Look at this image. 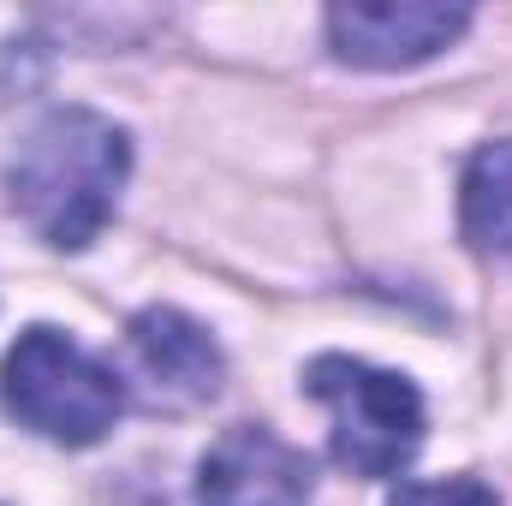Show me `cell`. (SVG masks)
Wrapping results in <instances>:
<instances>
[{
    "label": "cell",
    "instance_id": "3957f363",
    "mask_svg": "<svg viewBox=\"0 0 512 506\" xmlns=\"http://www.w3.org/2000/svg\"><path fill=\"white\" fill-rule=\"evenodd\" d=\"M304 393L328 411L334 465L352 477H399L423 447V393L399 370H376L346 352H322L304 370Z\"/></svg>",
    "mask_w": 512,
    "mask_h": 506
},
{
    "label": "cell",
    "instance_id": "277c9868",
    "mask_svg": "<svg viewBox=\"0 0 512 506\" xmlns=\"http://www.w3.org/2000/svg\"><path fill=\"white\" fill-rule=\"evenodd\" d=\"M126 346H131V370L143 381V405L149 411H197L227 381L221 346L209 340V328L191 322L173 304H149L143 316H131Z\"/></svg>",
    "mask_w": 512,
    "mask_h": 506
},
{
    "label": "cell",
    "instance_id": "ba28073f",
    "mask_svg": "<svg viewBox=\"0 0 512 506\" xmlns=\"http://www.w3.org/2000/svg\"><path fill=\"white\" fill-rule=\"evenodd\" d=\"M393 506H501V495L477 477H441V483H405Z\"/></svg>",
    "mask_w": 512,
    "mask_h": 506
},
{
    "label": "cell",
    "instance_id": "52a82bcc",
    "mask_svg": "<svg viewBox=\"0 0 512 506\" xmlns=\"http://www.w3.org/2000/svg\"><path fill=\"white\" fill-rule=\"evenodd\" d=\"M459 209H465V239H471L477 251L507 256L512 262V137L483 143V149L471 155Z\"/></svg>",
    "mask_w": 512,
    "mask_h": 506
},
{
    "label": "cell",
    "instance_id": "5b68a950",
    "mask_svg": "<svg viewBox=\"0 0 512 506\" xmlns=\"http://www.w3.org/2000/svg\"><path fill=\"white\" fill-rule=\"evenodd\" d=\"M465 6H429V0H376V6H334L328 12V48L346 66L399 72L417 66L465 36Z\"/></svg>",
    "mask_w": 512,
    "mask_h": 506
},
{
    "label": "cell",
    "instance_id": "8992f818",
    "mask_svg": "<svg viewBox=\"0 0 512 506\" xmlns=\"http://www.w3.org/2000/svg\"><path fill=\"white\" fill-rule=\"evenodd\" d=\"M203 506H310V459L262 423L227 429L197 465Z\"/></svg>",
    "mask_w": 512,
    "mask_h": 506
},
{
    "label": "cell",
    "instance_id": "7a4b0ae2",
    "mask_svg": "<svg viewBox=\"0 0 512 506\" xmlns=\"http://www.w3.org/2000/svg\"><path fill=\"white\" fill-rule=\"evenodd\" d=\"M0 405L54 447H96L126 411V381L72 334L24 328L0 364Z\"/></svg>",
    "mask_w": 512,
    "mask_h": 506
},
{
    "label": "cell",
    "instance_id": "6da1fadb",
    "mask_svg": "<svg viewBox=\"0 0 512 506\" xmlns=\"http://www.w3.org/2000/svg\"><path fill=\"white\" fill-rule=\"evenodd\" d=\"M131 173V137L96 108H54L36 120L6 167V191L18 221L54 245L84 251L114 221V203Z\"/></svg>",
    "mask_w": 512,
    "mask_h": 506
}]
</instances>
